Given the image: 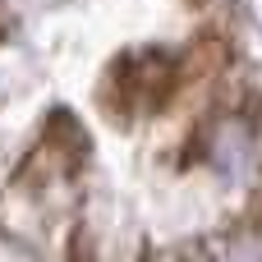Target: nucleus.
Segmentation results:
<instances>
[{
	"label": "nucleus",
	"instance_id": "f03ea898",
	"mask_svg": "<svg viewBox=\"0 0 262 262\" xmlns=\"http://www.w3.org/2000/svg\"><path fill=\"white\" fill-rule=\"evenodd\" d=\"M189 249L198 262H262V230H249L244 221H235L230 230L193 239Z\"/></svg>",
	"mask_w": 262,
	"mask_h": 262
},
{
	"label": "nucleus",
	"instance_id": "f257e3e1",
	"mask_svg": "<svg viewBox=\"0 0 262 262\" xmlns=\"http://www.w3.org/2000/svg\"><path fill=\"white\" fill-rule=\"evenodd\" d=\"M189 97H198V101L207 97V106H212V92L193 83L184 51H166V46H147V51L120 55L106 69L101 88H97V106L115 124H134V120H147V115H166L170 106H180Z\"/></svg>",
	"mask_w": 262,
	"mask_h": 262
}]
</instances>
